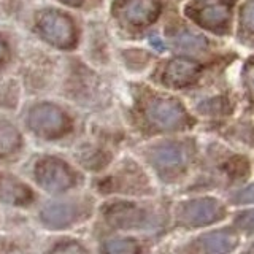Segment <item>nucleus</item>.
I'll return each instance as SVG.
<instances>
[{
  "instance_id": "10",
  "label": "nucleus",
  "mask_w": 254,
  "mask_h": 254,
  "mask_svg": "<svg viewBox=\"0 0 254 254\" xmlns=\"http://www.w3.org/2000/svg\"><path fill=\"white\" fill-rule=\"evenodd\" d=\"M151 157L157 167L172 169V167H178L185 162V149L175 143H167V145L156 148Z\"/></svg>"
},
{
  "instance_id": "16",
  "label": "nucleus",
  "mask_w": 254,
  "mask_h": 254,
  "mask_svg": "<svg viewBox=\"0 0 254 254\" xmlns=\"http://www.w3.org/2000/svg\"><path fill=\"white\" fill-rule=\"evenodd\" d=\"M242 18H243V24L246 26V29L254 32V0H248V2L243 5Z\"/></svg>"
},
{
  "instance_id": "12",
  "label": "nucleus",
  "mask_w": 254,
  "mask_h": 254,
  "mask_svg": "<svg viewBox=\"0 0 254 254\" xmlns=\"http://www.w3.org/2000/svg\"><path fill=\"white\" fill-rule=\"evenodd\" d=\"M21 145V137L18 130L10 124H0V156H8L14 153Z\"/></svg>"
},
{
  "instance_id": "18",
  "label": "nucleus",
  "mask_w": 254,
  "mask_h": 254,
  "mask_svg": "<svg viewBox=\"0 0 254 254\" xmlns=\"http://www.w3.org/2000/svg\"><path fill=\"white\" fill-rule=\"evenodd\" d=\"M3 56H5V46H3L2 42H0V59H2Z\"/></svg>"
},
{
  "instance_id": "1",
  "label": "nucleus",
  "mask_w": 254,
  "mask_h": 254,
  "mask_svg": "<svg viewBox=\"0 0 254 254\" xmlns=\"http://www.w3.org/2000/svg\"><path fill=\"white\" fill-rule=\"evenodd\" d=\"M89 213V203L84 200H59L51 202L40 211V219L51 230H62L83 221Z\"/></svg>"
},
{
  "instance_id": "7",
  "label": "nucleus",
  "mask_w": 254,
  "mask_h": 254,
  "mask_svg": "<svg viewBox=\"0 0 254 254\" xmlns=\"http://www.w3.org/2000/svg\"><path fill=\"white\" fill-rule=\"evenodd\" d=\"M34 198L32 190L13 177L0 173V202L6 205H29Z\"/></svg>"
},
{
  "instance_id": "6",
  "label": "nucleus",
  "mask_w": 254,
  "mask_h": 254,
  "mask_svg": "<svg viewBox=\"0 0 254 254\" xmlns=\"http://www.w3.org/2000/svg\"><path fill=\"white\" fill-rule=\"evenodd\" d=\"M148 116L162 129H177L186 121V115L178 102L170 99H154L148 105Z\"/></svg>"
},
{
  "instance_id": "15",
  "label": "nucleus",
  "mask_w": 254,
  "mask_h": 254,
  "mask_svg": "<svg viewBox=\"0 0 254 254\" xmlns=\"http://www.w3.org/2000/svg\"><path fill=\"white\" fill-rule=\"evenodd\" d=\"M50 254H87V251L84 246L76 240H64L56 245L50 251Z\"/></svg>"
},
{
  "instance_id": "8",
  "label": "nucleus",
  "mask_w": 254,
  "mask_h": 254,
  "mask_svg": "<svg viewBox=\"0 0 254 254\" xmlns=\"http://www.w3.org/2000/svg\"><path fill=\"white\" fill-rule=\"evenodd\" d=\"M157 13L159 6L156 0H124L121 6L123 18L137 26L154 21Z\"/></svg>"
},
{
  "instance_id": "5",
  "label": "nucleus",
  "mask_w": 254,
  "mask_h": 254,
  "mask_svg": "<svg viewBox=\"0 0 254 254\" xmlns=\"http://www.w3.org/2000/svg\"><path fill=\"white\" fill-rule=\"evenodd\" d=\"M103 218L115 229H135L145 221V213L130 202H115L103 208Z\"/></svg>"
},
{
  "instance_id": "14",
  "label": "nucleus",
  "mask_w": 254,
  "mask_h": 254,
  "mask_svg": "<svg viewBox=\"0 0 254 254\" xmlns=\"http://www.w3.org/2000/svg\"><path fill=\"white\" fill-rule=\"evenodd\" d=\"M175 45H177L178 50L181 51H188V53H197L205 48L206 42L202 35L192 34V32H181L177 37H175Z\"/></svg>"
},
{
  "instance_id": "11",
  "label": "nucleus",
  "mask_w": 254,
  "mask_h": 254,
  "mask_svg": "<svg viewBox=\"0 0 254 254\" xmlns=\"http://www.w3.org/2000/svg\"><path fill=\"white\" fill-rule=\"evenodd\" d=\"M198 21L208 29L222 27L229 21V10L226 5H208L198 11Z\"/></svg>"
},
{
  "instance_id": "3",
  "label": "nucleus",
  "mask_w": 254,
  "mask_h": 254,
  "mask_svg": "<svg viewBox=\"0 0 254 254\" xmlns=\"http://www.w3.org/2000/svg\"><path fill=\"white\" fill-rule=\"evenodd\" d=\"M29 124L43 137H59L68 129L65 115L54 105H38L30 111Z\"/></svg>"
},
{
  "instance_id": "13",
  "label": "nucleus",
  "mask_w": 254,
  "mask_h": 254,
  "mask_svg": "<svg viewBox=\"0 0 254 254\" xmlns=\"http://www.w3.org/2000/svg\"><path fill=\"white\" fill-rule=\"evenodd\" d=\"M103 254H138V245L132 238H111L102 246Z\"/></svg>"
},
{
  "instance_id": "4",
  "label": "nucleus",
  "mask_w": 254,
  "mask_h": 254,
  "mask_svg": "<svg viewBox=\"0 0 254 254\" xmlns=\"http://www.w3.org/2000/svg\"><path fill=\"white\" fill-rule=\"evenodd\" d=\"M40 30L48 42L56 46L68 48L75 42V30L70 19L59 13L50 11L43 14L40 21Z\"/></svg>"
},
{
  "instance_id": "9",
  "label": "nucleus",
  "mask_w": 254,
  "mask_h": 254,
  "mask_svg": "<svg viewBox=\"0 0 254 254\" xmlns=\"http://www.w3.org/2000/svg\"><path fill=\"white\" fill-rule=\"evenodd\" d=\"M197 64L189 61H172L165 68L164 79L170 86H185L190 83L197 75Z\"/></svg>"
},
{
  "instance_id": "2",
  "label": "nucleus",
  "mask_w": 254,
  "mask_h": 254,
  "mask_svg": "<svg viewBox=\"0 0 254 254\" xmlns=\"http://www.w3.org/2000/svg\"><path fill=\"white\" fill-rule=\"evenodd\" d=\"M35 178L40 186L53 194L65 192L75 185V175L70 167L54 157H46L37 164Z\"/></svg>"
},
{
  "instance_id": "17",
  "label": "nucleus",
  "mask_w": 254,
  "mask_h": 254,
  "mask_svg": "<svg viewBox=\"0 0 254 254\" xmlns=\"http://www.w3.org/2000/svg\"><path fill=\"white\" fill-rule=\"evenodd\" d=\"M65 3H68V5H79L83 2V0H64Z\"/></svg>"
}]
</instances>
